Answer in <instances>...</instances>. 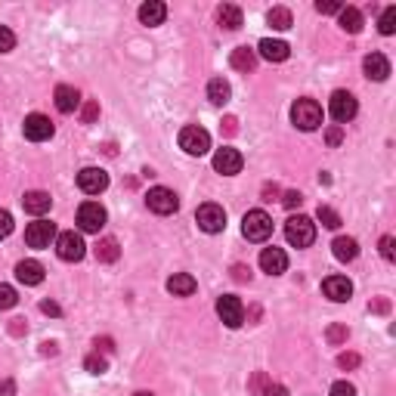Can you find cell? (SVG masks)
<instances>
[{
	"mask_svg": "<svg viewBox=\"0 0 396 396\" xmlns=\"http://www.w3.org/2000/svg\"><path fill=\"white\" fill-rule=\"evenodd\" d=\"M195 279L189 273H177V276H170L168 279V291L174 294V297H189V294H195Z\"/></svg>",
	"mask_w": 396,
	"mask_h": 396,
	"instance_id": "603a6c76",
	"label": "cell"
},
{
	"mask_svg": "<svg viewBox=\"0 0 396 396\" xmlns=\"http://www.w3.org/2000/svg\"><path fill=\"white\" fill-rule=\"evenodd\" d=\"M282 201H285V208H300L303 195H300V192H285V198H282Z\"/></svg>",
	"mask_w": 396,
	"mask_h": 396,
	"instance_id": "7bdbcfd3",
	"label": "cell"
},
{
	"mask_svg": "<svg viewBox=\"0 0 396 396\" xmlns=\"http://www.w3.org/2000/svg\"><path fill=\"white\" fill-rule=\"evenodd\" d=\"M118 254H121V248H118L115 239H102V242L96 245V260H99V263H115Z\"/></svg>",
	"mask_w": 396,
	"mask_h": 396,
	"instance_id": "f546056e",
	"label": "cell"
},
{
	"mask_svg": "<svg viewBox=\"0 0 396 396\" xmlns=\"http://www.w3.org/2000/svg\"><path fill=\"white\" fill-rule=\"evenodd\" d=\"M242 235H245L248 242H267L269 235H273V217L260 208L248 210L245 220H242Z\"/></svg>",
	"mask_w": 396,
	"mask_h": 396,
	"instance_id": "6da1fadb",
	"label": "cell"
},
{
	"mask_svg": "<svg viewBox=\"0 0 396 396\" xmlns=\"http://www.w3.org/2000/svg\"><path fill=\"white\" fill-rule=\"evenodd\" d=\"M332 396H356V387L350 381H338V384H332Z\"/></svg>",
	"mask_w": 396,
	"mask_h": 396,
	"instance_id": "f35d334b",
	"label": "cell"
},
{
	"mask_svg": "<svg viewBox=\"0 0 396 396\" xmlns=\"http://www.w3.org/2000/svg\"><path fill=\"white\" fill-rule=\"evenodd\" d=\"M25 242H28V248H50L53 242H56V223L37 217V220L28 223V229H25Z\"/></svg>",
	"mask_w": 396,
	"mask_h": 396,
	"instance_id": "9c48e42d",
	"label": "cell"
},
{
	"mask_svg": "<svg viewBox=\"0 0 396 396\" xmlns=\"http://www.w3.org/2000/svg\"><path fill=\"white\" fill-rule=\"evenodd\" d=\"M396 239L393 235H384V239H381V257H384V260H393L396 257Z\"/></svg>",
	"mask_w": 396,
	"mask_h": 396,
	"instance_id": "d590c367",
	"label": "cell"
},
{
	"mask_svg": "<svg viewBox=\"0 0 396 396\" xmlns=\"http://www.w3.org/2000/svg\"><path fill=\"white\" fill-rule=\"evenodd\" d=\"M338 22H341V28L350 31V35H359L362 31V12L356 10V6H344V10L338 12Z\"/></svg>",
	"mask_w": 396,
	"mask_h": 396,
	"instance_id": "484cf974",
	"label": "cell"
},
{
	"mask_svg": "<svg viewBox=\"0 0 396 396\" xmlns=\"http://www.w3.org/2000/svg\"><path fill=\"white\" fill-rule=\"evenodd\" d=\"M229 65L235 71H254L257 69V53L251 47H235L233 56H229Z\"/></svg>",
	"mask_w": 396,
	"mask_h": 396,
	"instance_id": "cb8c5ba5",
	"label": "cell"
},
{
	"mask_svg": "<svg viewBox=\"0 0 396 396\" xmlns=\"http://www.w3.org/2000/svg\"><path fill=\"white\" fill-rule=\"evenodd\" d=\"M53 99H56V109L62 111V115H71V111L81 105V93H78L75 87H69V84H59Z\"/></svg>",
	"mask_w": 396,
	"mask_h": 396,
	"instance_id": "d6986e66",
	"label": "cell"
},
{
	"mask_svg": "<svg viewBox=\"0 0 396 396\" xmlns=\"http://www.w3.org/2000/svg\"><path fill=\"white\" fill-rule=\"evenodd\" d=\"M96 111H99V105L96 102H87V109H84V124H90L96 118Z\"/></svg>",
	"mask_w": 396,
	"mask_h": 396,
	"instance_id": "f6af8a7d",
	"label": "cell"
},
{
	"mask_svg": "<svg viewBox=\"0 0 396 396\" xmlns=\"http://www.w3.org/2000/svg\"><path fill=\"white\" fill-rule=\"evenodd\" d=\"M134 396H155V393H149V390H136Z\"/></svg>",
	"mask_w": 396,
	"mask_h": 396,
	"instance_id": "681fc988",
	"label": "cell"
},
{
	"mask_svg": "<svg viewBox=\"0 0 396 396\" xmlns=\"http://www.w3.org/2000/svg\"><path fill=\"white\" fill-rule=\"evenodd\" d=\"M217 316L223 319L226 328H242V322H245V307H242V300L235 294H223L220 300H217Z\"/></svg>",
	"mask_w": 396,
	"mask_h": 396,
	"instance_id": "30bf717a",
	"label": "cell"
},
{
	"mask_svg": "<svg viewBox=\"0 0 396 396\" xmlns=\"http://www.w3.org/2000/svg\"><path fill=\"white\" fill-rule=\"evenodd\" d=\"M242 164H245V158H242L239 149H229V146L217 149V155H214V170H217V174L235 177L242 170Z\"/></svg>",
	"mask_w": 396,
	"mask_h": 396,
	"instance_id": "7c38bea8",
	"label": "cell"
},
{
	"mask_svg": "<svg viewBox=\"0 0 396 396\" xmlns=\"http://www.w3.org/2000/svg\"><path fill=\"white\" fill-rule=\"evenodd\" d=\"M217 19H220V25L223 28H229V31L242 28V10L235 3H223L220 10H217Z\"/></svg>",
	"mask_w": 396,
	"mask_h": 396,
	"instance_id": "4316f807",
	"label": "cell"
},
{
	"mask_svg": "<svg viewBox=\"0 0 396 396\" xmlns=\"http://www.w3.org/2000/svg\"><path fill=\"white\" fill-rule=\"evenodd\" d=\"M10 233H12V214L0 208V239H6Z\"/></svg>",
	"mask_w": 396,
	"mask_h": 396,
	"instance_id": "8d00e7d4",
	"label": "cell"
},
{
	"mask_svg": "<svg viewBox=\"0 0 396 396\" xmlns=\"http://www.w3.org/2000/svg\"><path fill=\"white\" fill-rule=\"evenodd\" d=\"M16 288L12 285H0V309H12L16 307Z\"/></svg>",
	"mask_w": 396,
	"mask_h": 396,
	"instance_id": "d6a6232c",
	"label": "cell"
},
{
	"mask_svg": "<svg viewBox=\"0 0 396 396\" xmlns=\"http://www.w3.org/2000/svg\"><path fill=\"white\" fill-rule=\"evenodd\" d=\"M235 279H239V282L251 279V269H245V267H235Z\"/></svg>",
	"mask_w": 396,
	"mask_h": 396,
	"instance_id": "c3c4849f",
	"label": "cell"
},
{
	"mask_svg": "<svg viewBox=\"0 0 396 396\" xmlns=\"http://www.w3.org/2000/svg\"><path fill=\"white\" fill-rule=\"evenodd\" d=\"M56 254L62 257L65 263H78V260H84V254H87V245H84V239H81V233H59L56 235Z\"/></svg>",
	"mask_w": 396,
	"mask_h": 396,
	"instance_id": "8992f818",
	"label": "cell"
},
{
	"mask_svg": "<svg viewBox=\"0 0 396 396\" xmlns=\"http://www.w3.org/2000/svg\"><path fill=\"white\" fill-rule=\"evenodd\" d=\"M78 186L87 195H99L109 189V174H105L102 168H84L81 174H78Z\"/></svg>",
	"mask_w": 396,
	"mask_h": 396,
	"instance_id": "5bb4252c",
	"label": "cell"
},
{
	"mask_svg": "<svg viewBox=\"0 0 396 396\" xmlns=\"http://www.w3.org/2000/svg\"><path fill=\"white\" fill-rule=\"evenodd\" d=\"M12 47H16V35L6 25H0V53H10Z\"/></svg>",
	"mask_w": 396,
	"mask_h": 396,
	"instance_id": "e575fe53",
	"label": "cell"
},
{
	"mask_svg": "<svg viewBox=\"0 0 396 396\" xmlns=\"http://www.w3.org/2000/svg\"><path fill=\"white\" fill-rule=\"evenodd\" d=\"M291 121H294V127L307 130V134L322 127V105L316 99H297L291 105Z\"/></svg>",
	"mask_w": 396,
	"mask_h": 396,
	"instance_id": "7a4b0ae2",
	"label": "cell"
},
{
	"mask_svg": "<svg viewBox=\"0 0 396 396\" xmlns=\"http://www.w3.org/2000/svg\"><path fill=\"white\" fill-rule=\"evenodd\" d=\"M84 366H87V372H90V375H102L105 368H109V362H105L99 353H93V356H87V362H84Z\"/></svg>",
	"mask_w": 396,
	"mask_h": 396,
	"instance_id": "836d02e7",
	"label": "cell"
},
{
	"mask_svg": "<svg viewBox=\"0 0 396 396\" xmlns=\"http://www.w3.org/2000/svg\"><path fill=\"white\" fill-rule=\"evenodd\" d=\"M325 140H328V146H338V143L344 140V134H341V127H328Z\"/></svg>",
	"mask_w": 396,
	"mask_h": 396,
	"instance_id": "b9f144b4",
	"label": "cell"
},
{
	"mask_svg": "<svg viewBox=\"0 0 396 396\" xmlns=\"http://www.w3.org/2000/svg\"><path fill=\"white\" fill-rule=\"evenodd\" d=\"M16 279L22 282V285H41V282H44V267L37 260L16 263Z\"/></svg>",
	"mask_w": 396,
	"mask_h": 396,
	"instance_id": "44dd1931",
	"label": "cell"
},
{
	"mask_svg": "<svg viewBox=\"0 0 396 396\" xmlns=\"http://www.w3.org/2000/svg\"><path fill=\"white\" fill-rule=\"evenodd\" d=\"M341 10H344V6L334 3V0H319V3H316V12H322V16H332V12H341Z\"/></svg>",
	"mask_w": 396,
	"mask_h": 396,
	"instance_id": "74e56055",
	"label": "cell"
},
{
	"mask_svg": "<svg viewBox=\"0 0 396 396\" xmlns=\"http://www.w3.org/2000/svg\"><path fill=\"white\" fill-rule=\"evenodd\" d=\"M338 366H341V368H356V366H359V356H356V353L338 356Z\"/></svg>",
	"mask_w": 396,
	"mask_h": 396,
	"instance_id": "60d3db41",
	"label": "cell"
},
{
	"mask_svg": "<svg viewBox=\"0 0 396 396\" xmlns=\"http://www.w3.org/2000/svg\"><path fill=\"white\" fill-rule=\"evenodd\" d=\"M12 390H16L12 381H3V384H0V396H12Z\"/></svg>",
	"mask_w": 396,
	"mask_h": 396,
	"instance_id": "7dc6e473",
	"label": "cell"
},
{
	"mask_svg": "<svg viewBox=\"0 0 396 396\" xmlns=\"http://www.w3.org/2000/svg\"><path fill=\"white\" fill-rule=\"evenodd\" d=\"M334 257H338L341 263H350L359 257V245H356V239H350V235H341V239H334Z\"/></svg>",
	"mask_w": 396,
	"mask_h": 396,
	"instance_id": "d4e9b609",
	"label": "cell"
},
{
	"mask_svg": "<svg viewBox=\"0 0 396 396\" xmlns=\"http://www.w3.org/2000/svg\"><path fill=\"white\" fill-rule=\"evenodd\" d=\"M285 239L291 242L294 248H309L316 242V223L309 217L297 214V217H288L285 223Z\"/></svg>",
	"mask_w": 396,
	"mask_h": 396,
	"instance_id": "3957f363",
	"label": "cell"
},
{
	"mask_svg": "<svg viewBox=\"0 0 396 396\" xmlns=\"http://www.w3.org/2000/svg\"><path fill=\"white\" fill-rule=\"evenodd\" d=\"M146 204H149V210H152V214H161V217H168V214H174V210L180 208V198L174 195V189L155 186V189H149Z\"/></svg>",
	"mask_w": 396,
	"mask_h": 396,
	"instance_id": "8fae6325",
	"label": "cell"
},
{
	"mask_svg": "<svg viewBox=\"0 0 396 396\" xmlns=\"http://www.w3.org/2000/svg\"><path fill=\"white\" fill-rule=\"evenodd\" d=\"M263 396H288V390L282 384H269L267 390H263Z\"/></svg>",
	"mask_w": 396,
	"mask_h": 396,
	"instance_id": "ee69618b",
	"label": "cell"
},
{
	"mask_svg": "<svg viewBox=\"0 0 396 396\" xmlns=\"http://www.w3.org/2000/svg\"><path fill=\"white\" fill-rule=\"evenodd\" d=\"M180 149L186 152V155H208V149H210V134L204 127H198V124H189V127H183L180 130Z\"/></svg>",
	"mask_w": 396,
	"mask_h": 396,
	"instance_id": "5b68a950",
	"label": "cell"
},
{
	"mask_svg": "<svg viewBox=\"0 0 396 396\" xmlns=\"http://www.w3.org/2000/svg\"><path fill=\"white\" fill-rule=\"evenodd\" d=\"M267 22L273 25L276 31H288L291 28V12H288L285 6H273V10L267 12Z\"/></svg>",
	"mask_w": 396,
	"mask_h": 396,
	"instance_id": "f1b7e54d",
	"label": "cell"
},
{
	"mask_svg": "<svg viewBox=\"0 0 396 396\" xmlns=\"http://www.w3.org/2000/svg\"><path fill=\"white\" fill-rule=\"evenodd\" d=\"M322 291H325L328 300L344 303V300H350V294H353V282H350L347 276H328V279L322 282Z\"/></svg>",
	"mask_w": 396,
	"mask_h": 396,
	"instance_id": "2e32d148",
	"label": "cell"
},
{
	"mask_svg": "<svg viewBox=\"0 0 396 396\" xmlns=\"http://www.w3.org/2000/svg\"><path fill=\"white\" fill-rule=\"evenodd\" d=\"M260 269L269 276H282L288 269V254L282 248H263L260 251Z\"/></svg>",
	"mask_w": 396,
	"mask_h": 396,
	"instance_id": "9a60e30c",
	"label": "cell"
},
{
	"mask_svg": "<svg viewBox=\"0 0 396 396\" xmlns=\"http://www.w3.org/2000/svg\"><path fill=\"white\" fill-rule=\"evenodd\" d=\"M362 71H366L368 81H387V75H390V62H387L384 53H368V56L362 59Z\"/></svg>",
	"mask_w": 396,
	"mask_h": 396,
	"instance_id": "ac0fdd59",
	"label": "cell"
},
{
	"mask_svg": "<svg viewBox=\"0 0 396 396\" xmlns=\"http://www.w3.org/2000/svg\"><path fill=\"white\" fill-rule=\"evenodd\" d=\"M378 28H381V35H393L396 31V6H387V10L381 12Z\"/></svg>",
	"mask_w": 396,
	"mask_h": 396,
	"instance_id": "1f68e13d",
	"label": "cell"
},
{
	"mask_svg": "<svg viewBox=\"0 0 396 396\" xmlns=\"http://www.w3.org/2000/svg\"><path fill=\"white\" fill-rule=\"evenodd\" d=\"M195 223H198V229H201V233L217 235V233H223V229H226V210H223L220 204L208 201V204H201V208L195 210Z\"/></svg>",
	"mask_w": 396,
	"mask_h": 396,
	"instance_id": "277c9868",
	"label": "cell"
},
{
	"mask_svg": "<svg viewBox=\"0 0 396 396\" xmlns=\"http://www.w3.org/2000/svg\"><path fill=\"white\" fill-rule=\"evenodd\" d=\"M41 309H44V313H50V316H59V307H56L53 300H44V303H41Z\"/></svg>",
	"mask_w": 396,
	"mask_h": 396,
	"instance_id": "bcb514c9",
	"label": "cell"
},
{
	"mask_svg": "<svg viewBox=\"0 0 396 396\" xmlns=\"http://www.w3.org/2000/svg\"><path fill=\"white\" fill-rule=\"evenodd\" d=\"M328 111H332V118L338 124H347L356 118V111H359V102H356L353 93H347V90H334L332 99H328Z\"/></svg>",
	"mask_w": 396,
	"mask_h": 396,
	"instance_id": "52a82bcc",
	"label": "cell"
},
{
	"mask_svg": "<svg viewBox=\"0 0 396 396\" xmlns=\"http://www.w3.org/2000/svg\"><path fill=\"white\" fill-rule=\"evenodd\" d=\"M257 56L267 59V62H285L288 56H291V47H288L285 41H273V37H263L260 44H257Z\"/></svg>",
	"mask_w": 396,
	"mask_h": 396,
	"instance_id": "e0dca14e",
	"label": "cell"
},
{
	"mask_svg": "<svg viewBox=\"0 0 396 396\" xmlns=\"http://www.w3.org/2000/svg\"><path fill=\"white\" fill-rule=\"evenodd\" d=\"M105 220H109V214H105V208L99 201H84L78 208V226H81V233H99L105 226Z\"/></svg>",
	"mask_w": 396,
	"mask_h": 396,
	"instance_id": "ba28073f",
	"label": "cell"
},
{
	"mask_svg": "<svg viewBox=\"0 0 396 396\" xmlns=\"http://www.w3.org/2000/svg\"><path fill=\"white\" fill-rule=\"evenodd\" d=\"M229 96H233V90H229V84L223 81V78H214V81L208 84V99L214 105H226Z\"/></svg>",
	"mask_w": 396,
	"mask_h": 396,
	"instance_id": "83f0119b",
	"label": "cell"
},
{
	"mask_svg": "<svg viewBox=\"0 0 396 396\" xmlns=\"http://www.w3.org/2000/svg\"><path fill=\"white\" fill-rule=\"evenodd\" d=\"M22 134H25V140H31V143H44V140H50L53 136V121L47 115H28L25 118V124H22Z\"/></svg>",
	"mask_w": 396,
	"mask_h": 396,
	"instance_id": "4fadbf2b",
	"label": "cell"
},
{
	"mask_svg": "<svg viewBox=\"0 0 396 396\" xmlns=\"http://www.w3.org/2000/svg\"><path fill=\"white\" fill-rule=\"evenodd\" d=\"M319 220L325 229H338L341 226V214L334 208H328V204H319Z\"/></svg>",
	"mask_w": 396,
	"mask_h": 396,
	"instance_id": "4dcf8cb0",
	"label": "cell"
},
{
	"mask_svg": "<svg viewBox=\"0 0 396 396\" xmlns=\"http://www.w3.org/2000/svg\"><path fill=\"white\" fill-rule=\"evenodd\" d=\"M50 204H53L50 192H41V189H35V192H25V198H22V208L28 210L31 217H44L50 210Z\"/></svg>",
	"mask_w": 396,
	"mask_h": 396,
	"instance_id": "ffe728a7",
	"label": "cell"
},
{
	"mask_svg": "<svg viewBox=\"0 0 396 396\" xmlns=\"http://www.w3.org/2000/svg\"><path fill=\"white\" fill-rule=\"evenodd\" d=\"M328 341H332V344H341V341H347V328H344V325H332V328H328Z\"/></svg>",
	"mask_w": 396,
	"mask_h": 396,
	"instance_id": "ab89813d",
	"label": "cell"
},
{
	"mask_svg": "<svg viewBox=\"0 0 396 396\" xmlns=\"http://www.w3.org/2000/svg\"><path fill=\"white\" fill-rule=\"evenodd\" d=\"M164 19H168V6L161 3V0H149V3L140 6V22L149 25V28H155V25H161Z\"/></svg>",
	"mask_w": 396,
	"mask_h": 396,
	"instance_id": "7402d4cb",
	"label": "cell"
}]
</instances>
